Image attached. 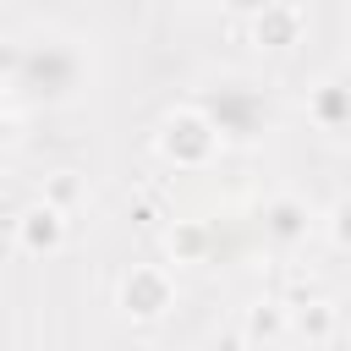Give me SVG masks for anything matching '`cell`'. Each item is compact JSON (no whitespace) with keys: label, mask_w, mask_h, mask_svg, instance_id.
Masks as SVG:
<instances>
[{"label":"cell","mask_w":351,"mask_h":351,"mask_svg":"<svg viewBox=\"0 0 351 351\" xmlns=\"http://www.w3.org/2000/svg\"><path fill=\"white\" fill-rule=\"evenodd\" d=\"M291 335L307 340V346H329L340 335V307L329 296H318V291L302 296V302H291Z\"/></svg>","instance_id":"8"},{"label":"cell","mask_w":351,"mask_h":351,"mask_svg":"<svg viewBox=\"0 0 351 351\" xmlns=\"http://www.w3.org/2000/svg\"><path fill=\"white\" fill-rule=\"evenodd\" d=\"M313 208H307V197H296V192H274L269 203H263V236L274 241V247H296V241H307L313 236Z\"/></svg>","instance_id":"6"},{"label":"cell","mask_w":351,"mask_h":351,"mask_svg":"<svg viewBox=\"0 0 351 351\" xmlns=\"http://www.w3.org/2000/svg\"><path fill=\"white\" fill-rule=\"evenodd\" d=\"M307 110H313V121H318L324 132H346V126H351V77H324V82L313 88Z\"/></svg>","instance_id":"9"},{"label":"cell","mask_w":351,"mask_h":351,"mask_svg":"<svg viewBox=\"0 0 351 351\" xmlns=\"http://www.w3.org/2000/svg\"><path fill=\"white\" fill-rule=\"evenodd\" d=\"M324 236H329L340 252H351V192L335 197V203L324 208Z\"/></svg>","instance_id":"12"},{"label":"cell","mask_w":351,"mask_h":351,"mask_svg":"<svg viewBox=\"0 0 351 351\" xmlns=\"http://www.w3.org/2000/svg\"><path fill=\"white\" fill-rule=\"evenodd\" d=\"M208 247H214V236H208L203 219H176V225H165V258H170V263H203Z\"/></svg>","instance_id":"10"},{"label":"cell","mask_w":351,"mask_h":351,"mask_svg":"<svg viewBox=\"0 0 351 351\" xmlns=\"http://www.w3.org/2000/svg\"><path fill=\"white\" fill-rule=\"evenodd\" d=\"M11 241H16L22 258H55V252H66V241H71V214H66L60 203L38 197V203H27V208L11 219Z\"/></svg>","instance_id":"3"},{"label":"cell","mask_w":351,"mask_h":351,"mask_svg":"<svg viewBox=\"0 0 351 351\" xmlns=\"http://www.w3.org/2000/svg\"><path fill=\"white\" fill-rule=\"evenodd\" d=\"M176 5H208V0H176Z\"/></svg>","instance_id":"13"},{"label":"cell","mask_w":351,"mask_h":351,"mask_svg":"<svg viewBox=\"0 0 351 351\" xmlns=\"http://www.w3.org/2000/svg\"><path fill=\"white\" fill-rule=\"evenodd\" d=\"M115 307H121V318H132V324H159V318H170V307H176V274H170L165 263H132V269L121 274V285H115Z\"/></svg>","instance_id":"2"},{"label":"cell","mask_w":351,"mask_h":351,"mask_svg":"<svg viewBox=\"0 0 351 351\" xmlns=\"http://www.w3.org/2000/svg\"><path fill=\"white\" fill-rule=\"evenodd\" d=\"M236 340L241 346H280V340H291V302H252V307H241Z\"/></svg>","instance_id":"7"},{"label":"cell","mask_w":351,"mask_h":351,"mask_svg":"<svg viewBox=\"0 0 351 351\" xmlns=\"http://www.w3.org/2000/svg\"><path fill=\"white\" fill-rule=\"evenodd\" d=\"M27 49V44H22ZM33 60H38V99L44 104H60V99H71L77 88H82V49L71 44V38H38V49H27Z\"/></svg>","instance_id":"4"},{"label":"cell","mask_w":351,"mask_h":351,"mask_svg":"<svg viewBox=\"0 0 351 351\" xmlns=\"http://www.w3.org/2000/svg\"><path fill=\"white\" fill-rule=\"evenodd\" d=\"M225 148V126L214 121V110L203 104H176L159 115V132H154V154L176 170H208Z\"/></svg>","instance_id":"1"},{"label":"cell","mask_w":351,"mask_h":351,"mask_svg":"<svg viewBox=\"0 0 351 351\" xmlns=\"http://www.w3.org/2000/svg\"><path fill=\"white\" fill-rule=\"evenodd\" d=\"M38 197H49V203H60L66 214H77V208L88 203V181H82V170H49V176L38 181Z\"/></svg>","instance_id":"11"},{"label":"cell","mask_w":351,"mask_h":351,"mask_svg":"<svg viewBox=\"0 0 351 351\" xmlns=\"http://www.w3.org/2000/svg\"><path fill=\"white\" fill-rule=\"evenodd\" d=\"M302 33H307V11H302L296 0H263V5L252 11V44L269 49V55L296 49Z\"/></svg>","instance_id":"5"}]
</instances>
